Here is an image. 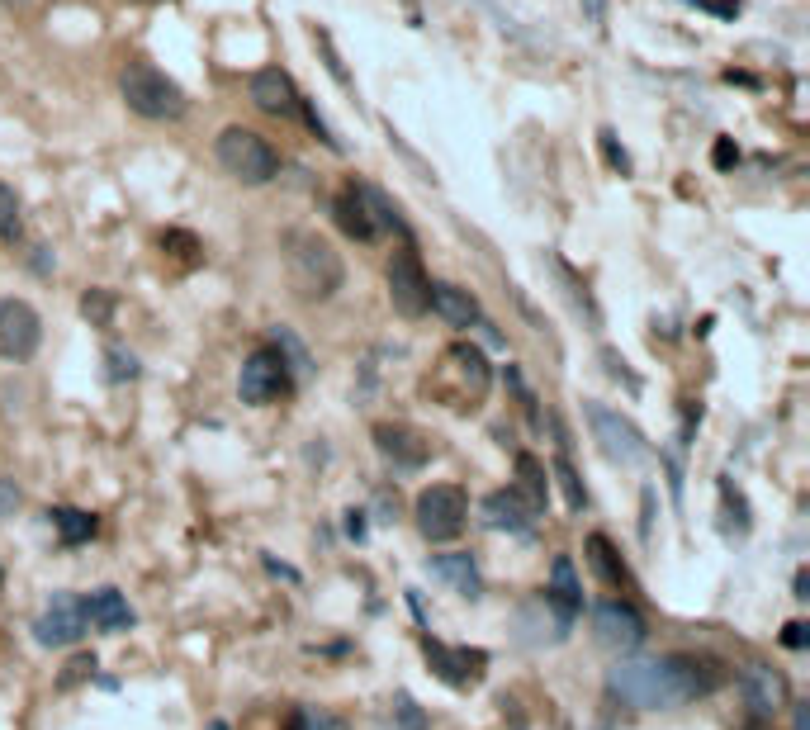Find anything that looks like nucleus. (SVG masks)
Instances as JSON below:
<instances>
[{
	"mask_svg": "<svg viewBox=\"0 0 810 730\" xmlns=\"http://www.w3.org/2000/svg\"><path fill=\"white\" fill-rule=\"evenodd\" d=\"M716 688V674H706V664L687 655H654V659H616L607 669V693L621 707L640 712H664L683 707L692 697H706Z\"/></svg>",
	"mask_w": 810,
	"mask_h": 730,
	"instance_id": "1",
	"label": "nucleus"
},
{
	"mask_svg": "<svg viewBox=\"0 0 810 730\" xmlns=\"http://www.w3.org/2000/svg\"><path fill=\"white\" fill-rule=\"evenodd\" d=\"M285 271H289V285L304 304H323L332 294L342 290L346 280V266L337 247L318 233H289L285 238Z\"/></svg>",
	"mask_w": 810,
	"mask_h": 730,
	"instance_id": "2",
	"label": "nucleus"
},
{
	"mask_svg": "<svg viewBox=\"0 0 810 730\" xmlns=\"http://www.w3.org/2000/svg\"><path fill=\"white\" fill-rule=\"evenodd\" d=\"M488 384H493L488 356L474 347V342H455V347L441 351L432 380H427V394H436V399L446 403V408H455V413H469V408L484 403Z\"/></svg>",
	"mask_w": 810,
	"mask_h": 730,
	"instance_id": "3",
	"label": "nucleus"
},
{
	"mask_svg": "<svg viewBox=\"0 0 810 730\" xmlns=\"http://www.w3.org/2000/svg\"><path fill=\"white\" fill-rule=\"evenodd\" d=\"M119 95H124V105L138 119H152V124H176L190 110L185 91H180L162 67H152V62H128L124 72H119Z\"/></svg>",
	"mask_w": 810,
	"mask_h": 730,
	"instance_id": "4",
	"label": "nucleus"
},
{
	"mask_svg": "<svg viewBox=\"0 0 810 730\" xmlns=\"http://www.w3.org/2000/svg\"><path fill=\"white\" fill-rule=\"evenodd\" d=\"M218 166L233 176V181L242 185H266L280 176V152L256 133V128H242V124H228L223 133H218Z\"/></svg>",
	"mask_w": 810,
	"mask_h": 730,
	"instance_id": "5",
	"label": "nucleus"
},
{
	"mask_svg": "<svg viewBox=\"0 0 810 730\" xmlns=\"http://www.w3.org/2000/svg\"><path fill=\"white\" fill-rule=\"evenodd\" d=\"M417 531L427 541H455L465 531L469 517V498L460 484H432V489L417 493Z\"/></svg>",
	"mask_w": 810,
	"mask_h": 730,
	"instance_id": "6",
	"label": "nucleus"
},
{
	"mask_svg": "<svg viewBox=\"0 0 810 730\" xmlns=\"http://www.w3.org/2000/svg\"><path fill=\"white\" fill-rule=\"evenodd\" d=\"M588 427H593L597 446H602V456L616 460V465H640V460H649V441L640 437V427L630 418H621L616 408H607V403L588 399Z\"/></svg>",
	"mask_w": 810,
	"mask_h": 730,
	"instance_id": "7",
	"label": "nucleus"
},
{
	"mask_svg": "<svg viewBox=\"0 0 810 730\" xmlns=\"http://www.w3.org/2000/svg\"><path fill=\"white\" fill-rule=\"evenodd\" d=\"M427 299H432V280L422 271V256H417L413 242H403L389 256V304L403 318H422L427 313Z\"/></svg>",
	"mask_w": 810,
	"mask_h": 730,
	"instance_id": "8",
	"label": "nucleus"
},
{
	"mask_svg": "<svg viewBox=\"0 0 810 730\" xmlns=\"http://www.w3.org/2000/svg\"><path fill=\"white\" fill-rule=\"evenodd\" d=\"M43 342V318L24 299H0V365L29 361Z\"/></svg>",
	"mask_w": 810,
	"mask_h": 730,
	"instance_id": "9",
	"label": "nucleus"
},
{
	"mask_svg": "<svg viewBox=\"0 0 810 730\" xmlns=\"http://www.w3.org/2000/svg\"><path fill=\"white\" fill-rule=\"evenodd\" d=\"M285 389H294V380H289L285 361L275 356V347H256L252 356H247V365H242V375H237V394H242V403H275Z\"/></svg>",
	"mask_w": 810,
	"mask_h": 730,
	"instance_id": "10",
	"label": "nucleus"
},
{
	"mask_svg": "<svg viewBox=\"0 0 810 730\" xmlns=\"http://www.w3.org/2000/svg\"><path fill=\"white\" fill-rule=\"evenodd\" d=\"M86 598L76 593H53V603L43 607V617L34 621V640L48 645V650H62V645H76L86 636Z\"/></svg>",
	"mask_w": 810,
	"mask_h": 730,
	"instance_id": "11",
	"label": "nucleus"
},
{
	"mask_svg": "<svg viewBox=\"0 0 810 730\" xmlns=\"http://www.w3.org/2000/svg\"><path fill=\"white\" fill-rule=\"evenodd\" d=\"M593 631L597 640L607 645V650H621V655H630V650H640L645 645V617L635 612V607L626 603V598H612V603H597L593 612Z\"/></svg>",
	"mask_w": 810,
	"mask_h": 730,
	"instance_id": "12",
	"label": "nucleus"
},
{
	"mask_svg": "<svg viewBox=\"0 0 810 730\" xmlns=\"http://www.w3.org/2000/svg\"><path fill=\"white\" fill-rule=\"evenodd\" d=\"M375 451L389 460L394 470H422V465L432 460V437L417 432V427H408V422H379Z\"/></svg>",
	"mask_w": 810,
	"mask_h": 730,
	"instance_id": "13",
	"label": "nucleus"
},
{
	"mask_svg": "<svg viewBox=\"0 0 810 730\" xmlns=\"http://www.w3.org/2000/svg\"><path fill=\"white\" fill-rule=\"evenodd\" d=\"M247 95H252L256 110L275 114V119H294V114H299V105H304L299 86H294V81H289V72H280V67H261V72L247 81Z\"/></svg>",
	"mask_w": 810,
	"mask_h": 730,
	"instance_id": "14",
	"label": "nucleus"
},
{
	"mask_svg": "<svg viewBox=\"0 0 810 730\" xmlns=\"http://www.w3.org/2000/svg\"><path fill=\"white\" fill-rule=\"evenodd\" d=\"M422 650H427L432 674L441 683H450V688H469V683H479V674H484V655L479 650H450L441 640H422Z\"/></svg>",
	"mask_w": 810,
	"mask_h": 730,
	"instance_id": "15",
	"label": "nucleus"
},
{
	"mask_svg": "<svg viewBox=\"0 0 810 730\" xmlns=\"http://www.w3.org/2000/svg\"><path fill=\"white\" fill-rule=\"evenodd\" d=\"M332 214H337V228H342L346 238H356V242H375L379 238V223H375V214H370V200H365V185L360 181H351V185L337 190Z\"/></svg>",
	"mask_w": 810,
	"mask_h": 730,
	"instance_id": "16",
	"label": "nucleus"
},
{
	"mask_svg": "<svg viewBox=\"0 0 810 730\" xmlns=\"http://www.w3.org/2000/svg\"><path fill=\"white\" fill-rule=\"evenodd\" d=\"M744 707H749V716H758V721L777 716L787 707V678L777 674V669H768V664H754V669L744 674Z\"/></svg>",
	"mask_w": 810,
	"mask_h": 730,
	"instance_id": "17",
	"label": "nucleus"
},
{
	"mask_svg": "<svg viewBox=\"0 0 810 730\" xmlns=\"http://www.w3.org/2000/svg\"><path fill=\"white\" fill-rule=\"evenodd\" d=\"M545 603L555 607L559 617V631H569L583 612V588H578V574H574V560L569 555H555L550 565V588H545Z\"/></svg>",
	"mask_w": 810,
	"mask_h": 730,
	"instance_id": "18",
	"label": "nucleus"
},
{
	"mask_svg": "<svg viewBox=\"0 0 810 730\" xmlns=\"http://www.w3.org/2000/svg\"><path fill=\"white\" fill-rule=\"evenodd\" d=\"M536 517H540V508L536 503H526L517 489H498V493H488L484 498V522L493 531H531L536 527Z\"/></svg>",
	"mask_w": 810,
	"mask_h": 730,
	"instance_id": "19",
	"label": "nucleus"
},
{
	"mask_svg": "<svg viewBox=\"0 0 810 730\" xmlns=\"http://www.w3.org/2000/svg\"><path fill=\"white\" fill-rule=\"evenodd\" d=\"M427 309L441 313L450 328H479V323H484V309H479V299H474L469 290H460V285H450V280H436V285H432V299H427Z\"/></svg>",
	"mask_w": 810,
	"mask_h": 730,
	"instance_id": "20",
	"label": "nucleus"
},
{
	"mask_svg": "<svg viewBox=\"0 0 810 730\" xmlns=\"http://www.w3.org/2000/svg\"><path fill=\"white\" fill-rule=\"evenodd\" d=\"M86 621L90 626H100V631H128V626H133V607L124 603V593L100 588V593H90L86 598Z\"/></svg>",
	"mask_w": 810,
	"mask_h": 730,
	"instance_id": "21",
	"label": "nucleus"
},
{
	"mask_svg": "<svg viewBox=\"0 0 810 730\" xmlns=\"http://www.w3.org/2000/svg\"><path fill=\"white\" fill-rule=\"evenodd\" d=\"M432 574H436V579H446V584L455 588L460 598H479V593H484L479 565H474L469 555H460V550H455V555H436V560H432Z\"/></svg>",
	"mask_w": 810,
	"mask_h": 730,
	"instance_id": "22",
	"label": "nucleus"
},
{
	"mask_svg": "<svg viewBox=\"0 0 810 730\" xmlns=\"http://www.w3.org/2000/svg\"><path fill=\"white\" fill-rule=\"evenodd\" d=\"M270 347H275V356L285 361V370H289V380L299 384V380H308L313 375V356H308V347L294 337L289 328H275L270 332Z\"/></svg>",
	"mask_w": 810,
	"mask_h": 730,
	"instance_id": "23",
	"label": "nucleus"
},
{
	"mask_svg": "<svg viewBox=\"0 0 810 730\" xmlns=\"http://www.w3.org/2000/svg\"><path fill=\"white\" fill-rule=\"evenodd\" d=\"M512 489L522 493L526 503H536L540 512H545V498H550V479H545V465H540L536 456H517V484Z\"/></svg>",
	"mask_w": 810,
	"mask_h": 730,
	"instance_id": "24",
	"label": "nucleus"
},
{
	"mask_svg": "<svg viewBox=\"0 0 810 730\" xmlns=\"http://www.w3.org/2000/svg\"><path fill=\"white\" fill-rule=\"evenodd\" d=\"M48 517H53L57 536H62L67 546H81V541H90V536H95V517H90V512H81V508H57V512H48Z\"/></svg>",
	"mask_w": 810,
	"mask_h": 730,
	"instance_id": "25",
	"label": "nucleus"
},
{
	"mask_svg": "<svg viewBox=\"0 0 810 730\" xmlns=\"http://www.w3.org/2000/svg\"><path fill=\"white\" fill-rule=\"evenodd\" d=\"M588 565L607 579V584H626V565L616 560V550L607 536H588Z\"/></svg>",
	"mask_w": 810,
	"mask_h": 730,
	"instance_id": "26",
	"label": "nucleus"
},
{
	"mask_svg": "<svg viewBox=\"0 0 810 730\" xmlns=\"http://www.w3.org/2000/svg\"><path fill=\"white\" fill-rule=\"evenodd\" d=\"M555 479H559V489H564V503H569V512H583L588 493H583V484H578V475H574V465H569L564 456L555 460Z\"/></svg>",
	"mask_w": 810,
	"mask_h": 730,
	"instance_id": "27",
	"label": "nucleus"
},
{
	"mask_svg": "<svg viewBox=\"0 0 810 730\" xmlns=\"http://www.w3.org/2000/svg\"><path fill=\"white\" fill-rule=\"evenodd\" d=\"M19 238V195L0 181V242Z\"/></svg>",
	"mask_w": 810,
	"mask_h": 730,
	"instance_id": "28",
	"label": "nucleus"
},
{
	"mask_svg": "<svg viewBox=\"0 0 810 730\" xmlns=\"http://www.w3.org/2000/svg\"><path fill=\"white\" fill-rule=\"evenodd\" d=\"M105 361H109V380H133V375H138V361H133L128 351H119V347H109Z\"/></svg>",
	"mask_w": 810,
	"mask_h": 730,
	"instance_id": "29",
	"label": "nucleus"
},
{
	"mask_svg": "<svg viewBox=\"0 0 810 730\" xmlns=\"http://www.w3.org/2000/svg\"><path fill=\"white\" fill-rule=\"evenodd\" d=\"M81 309H86V318H95V323H105L109 309H114V299H109L105 290H90L86 299H81Z\"/></svg>",
	"mask_w": 810,
	"mask_h": 730,
	"instance_id": "30",
	"label": "nucleus"
},
{
	"mask_svg": "<svg viewBox=\"0 0 810 730\" xmlns=\"http://www.w3.org/2000/svg\"><path fill=\"white\" fill-rule=\"evenodd\" d=\"M19 503H24L19 484H15V479H0V522H5V517H15Z\"/></svg>",
	"mask_w": 810,
	"mask_h": 730,
	"instance_id": "31",
	"label": "nucleus"
},
{
	"mask_svg": "<svg viewBox=\"0 0 810 730\" xmlns=\"http://www.w3.org/2000/svg\"><path fill=\"white\" fill-rule=\"evenodd\" d=\"M299 730H346V721L332 712H308V716H299Z\"/></svg>",
	"mask_w": 810,
	"mask_h": 730,
	"instance_id": "32",
	"label": "nucleus"
},
{
	"mask_svg": "<svg viewBox=\"0 0 810 730\" xmlns=\"http://www.w3.org/2000/svg\"><path fill=\"white\" fill-rule=\"evenodd\" d=\"M602 152H607V162H612L616 171H630V157H626V152H621V147H616V138H612V133H602Z\"/></svg>",
	"mask_w": 810,
	"mask_h": 730,
	"instance_id": "33",
	"label": "nucleus"
},
{
	"mask_svg": "<svg viewBox=\"0 0 810 730\" xmlns=\"http://www.w3.org/2000/svg\"><path fill=\"white\" fill-rule=\"evenodd\" d=\"M711 157H716V166H720V171H730V166L739 162V147L730 143V138H720V143H716V152H711Z\"/></svg>",
	"mask_w": 810,
	"mask_h": 730,
	"instance_id": "34",
	"label": "nucleus"
},
{
	"mask_svg": "<svg viewBox=\"0 0 810 730\" xmlns=\"http://www.w3.org/2000/svg\"><path fill=\"white\" fill-rule=\"evenodd\" d=\"M782 640H787L792 650H801V645H806V626H801V621H792V626H787V636H782Z\"/></svg>",
	"mask_w": 810,
	"mask_h": 730,
	"instance_id": "35",
	"label": "nucleus"
},
{
	"mask_svg": "<svg viewBox=\"0 0 810 730\" xmlns=\"http://www.w3.org/2000/svg\"><path fill=\"white\" fill-rule=\"evenodd\" d=\"M796 730H810V716H806V707H796Z\"/></svg>",
	"mask_w": 810,
	"mask_h": 730,
	"instance_id": "36",
	"label": "nucleus"
},
{
	"mask_svg": "<svg viewBox=\"0 0 810 730\" xmlns=\"http://www.w3.org/2000/svg\"><path fill=\"white\" fill-rule=\"evenodd\" d=\"M744 730H763V721H758V716H749V726H744Z\"/></svg>",
	"mask_w": 810,
	"mask_h": 730,
	"instance_id": "37",
	"label": "nucleus"
},
{
	"mask_svg": "<svg viewBox=\"0 0 810 730\" xmlns=\"http://www.w3.org/2000/svg\"><path fill=\"white\" fill-rule=\"evenodd\" d=\"M209 730H233V726L228 721H209Z\"/></svg>",
	"mask_w": 810,
	"mask_h": 730,
	"instance_id": "38",
	"label": "nucleus"
}]
</instances>
